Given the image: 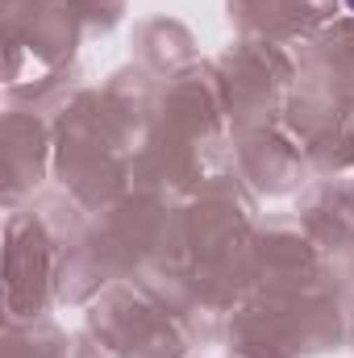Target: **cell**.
<instances>
[{"mask_svg": "<svg viewBox=\"0 0 354 358\" xmlns=\"http://www.w3.org/2000/svg\"><path fill=\"white\" fill-rule=\"evenodd\" d=\"M342 4H346V8H351V13H354V0H342Z\"/></svg>", "mask_w": 354, "mask_h": 358, "instance_id": "obj_1", "label": "cell"}]
</instances>
